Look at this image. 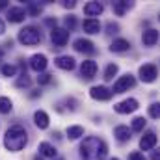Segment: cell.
<instances>
[{"label":"cell","instance_id":"7bdbcfd3","mask_svg":"<svg viewBox=\"0 0 160 160\" xmlns=\"http://www.w3.org/2000/svg\"><path fill=\"white\" fill-rule=\"evenodd\" d=\"M110 160H119V158H110Z\"/></svg>","mask_w":160,"mask_h":160},{"label":"cell","instance_id":"484cf974","mask_svg":"<svg viewBox=\"0 0 160 160\" xmlns=\"http://www.w3.org/2000/svg\"><path fill=\"white\" fill-rule=\"evenodd\" d=\"M11 108H13L11 101H9L8 97H0V114H9Z\"/></svg>","mask_w":160,"mask_h":160},{"label":"cell","instance_id":"8d00e7d4","mask_svg":"<svg viewBox=\"0 0 160 160\" xmlns=\"http://www.w3.org/2000/svg\"><path fill=\"white\" fill-rule=\"evenodd\" d=\"M75 6H77V4H75L73 0H71V2H63V8H75Z\"/></svg>","mask_w":160,"mask_h":160},{"label":"cell","instance_id":"4fadbf2b","mask_svg":"<svg viewBox=\"0 0 160 160\" xmlns=\"http://www.w3.org/2000/svg\"><path fill=\"white\" fill-rule=\"evenodd\" d=\"M47 56L45 54H34L32 58H30V67L36 71V73H43L45 69H47Z\"/></svg>","mask_w":160,"mask_h":160},{"label":"cell","instance_id":"cb8c5ba5","mask_svg":"<svg viewBox=\"0 0 160 160\" xmlns=\"http://www.w3.org/2000/svg\"><path fill=\"white\" fill-rule=\"evenodd\" d=\"M145 125H147L145 118H134V119H132V127H130V130H134V132H142V130L145 128Z\"/></svg>","mask_w":160,"mask_h":160},{"label":"cell","instance_id":"5b68a950","mask_svg":"<svg viewBox=\"0 0 160 160\" xmlns=\"http://www.w3.org/2000/svg\"><path fill=\"white\" fill-rule=\"evenodd\" d=\"M157 77H158V69H157L155 63H145V65L140 67V78H142V82L151 84V82L157 80Z\"/></svg>","mask_w":160,"mask_h":160},{"label":"cell","instance_id":"44dd1931","mask_svg":"<svg viewBox=\"0 0 160 160\" xmlns=\"http://www.w3.org/2000/svg\"><path fill=\"white\" fill-rule=\"evenodd\" d=\"M39 151H41V157H48V158H56V155H58L56 147L52 143H48V142H41Z\"/></svg>","mask_w":160,"mask_h":160},{"label":"cell","instance_id":"d4e9b609","mask_svg":"<svg viewBox=\"0 0 160 160\" xmlns=\"http://www.w3.org/2000/svg\"><path fill=\"white\" fill-rule=\"evenodd\" d=\"M118 65L116 63H108L106 65V69H104V80H114V77L118 75Z\"/></svg>","mask_w":160,"mask_h":160},{"label":"cell","instance_id":"d590c367","mask_svg":"<svg viewBox=\"0 0 160 160\" xmlns=\"http://www.w3.org/2000/svg\"><path fill=\"white\" fill-rule=\"evenodd\" d=\"M30 97H32V99H38V97H41V91L39 89H34V91L30 93Z\"/></svg>","mask_w":160,"mask_h":160},{"label":"cell","instance_id":"ee69618b","mask_svg":"<svg viewBox=\"0 0 160 160\" xmlns=\"http://www.w3.org/2000/svg\"><path fill=\"white\" fill-rule=\"evenodd\" d=\"M54 160H62V158H54Z\"/></svg>","mask_w":160,"mask_h":160},{"label":"cell","instance_id":"4dcf8cb0","mask_svg":"<svg viewBox=\"0 0 160 160\" xmlns=\"http://www.w3.org/2000/svg\"><path fill=\"white\" fill-rule=\"evenodd\" d=\"M52 82V75H48V73H39V77H38V84L39 86H47V84H50Z\"/></svg>","mask_w":160,"mask_h":160},{"label":"cell","instance_id":"52a82bcc","mask_svg":"<svg viewBox=\"0 0 160 160\" xmlns=\"http://www.w3.org/2000/svg\"><path fill=\"white\" fill-rule=\"evenodd\" d=\"M50 39L56 47H65L69 41V32L65 28H52L50 30Z\"/></svg>","mask_w":160,"mask_h":160},{"label":"cell","instance_id":"2e32d148","mask_svg":"<svg viewBox=\"0 0 160 160\" xmlns=\"http://www.w3.org/2000/svg\"><path fill=\"white\" fill-rule=\"evenodd\" d=\"M157 41H158V30L149 28V30L143 32V36H142V43H143L145 47H155Z\"/></svg>","mask_w":160,"mask_h":160},{"label":"cell","instance_id":"8fae6325","mask_svg":"<svg viewBox=\"0 0 160 160\" xmlns=\"http://www.w3.org/2000/svg\"><path fill=\"white\" fill-rule=\"evenodd\" d=\"M73 47H75L77 52H82V54H95V45H93L89 39L80 38V39H77L75 43H73Z\"/></svg>","mask_w":160,"mask_h":160},{"label":"cell","instance_id":"4316f807","mask_svg":"<svg viewBox=\"0 0 160 160\" xmlns=\"http://www.w3.org/2000/svg\"><path fill=\"white\" fill-rule=\"evenodd\" d=\"M0 71H2L4 77H15V75H17V67L11 65V63H4V65L0 67Z\"/></svg>","mask_w":160,"mask_h":160},{"label":"cell","instance_id":"e575fe53","mask_svg":"<svg viewBox=\"0 0 160 160\" xmlns=\"http://www.w3.org/2000/svg\"><path fill=\"white\" fill-rule=\"evenodd\" d=\"M45 24H47V26H54V28H56V19H47V21H45Z\"/></svg>","mask_w":160,"mask_h":160},{"label":"cell","instance_id":"7c38bea8","mask_svg":"<svg viewBox=\"0 0 160 160\" xmlns=\"http://www.w3.org/2000/svg\"><path fill=\"white\" fill-rule=\"evenodd\" d=\"M102 11H104V6H102L101 2H88V4L84 6V13L88 15V19H95V17H99Z\"/></svg>","mask_w":160,"mask_h":160},{"label":"cell","instance_id":"3957f363","mask_svg":"<svg viewBox=\"0 0 160 160\" xmlns=\"http://www.w3.org/2000/svg\"><path fill=\"white\" fill-rule=\"evenodd\" d=\"M17 39L22 45H26V47H34V45L41 43V32L36 26H24L22 30H19Z\"/></svg>","mask_w":160,"mask_h":160},{"label":"cell","instance_id":"277c9868","mask_svg":"<svg viewBox=\"0 0 160 160\" xmlns=\"http://www.w3.org/2000/svg\"><path fill=\"white\" fill-rule=\"evenodd\" d=\"M134 86H136V78L130 73H127V75H123V77H119V78L116 80V84H114V88L110 91H112V95L114 93H125V91H128Z\"/></svg>","mask_w":160,"mask_h":160},{"label":"cell","instance_id":"f1b7e54d","mask_svg":"<svg viewBox=\"0 0 160 160\" xmlns=\"http://www.w3.org/2000/svg\"><path fill=\"white\" fill-rule=\"evenodd\" d=\"M30 84H32V80L28 78V75H26V73H22V75L17 78V82H15V86H17V88H30Z\"/></svg>","mask_w":160,"mask_h":160},{"label":"cell","instance_id":"30bf717a","mask_svg":"<svg viewBox=\"0 0 160 160\" xmlns=\"http://www.w3.org/2000/svg\"><path fill=\"white\" fill-rule=\"evenodd\" d=\"M8 21L9 22H22L24 19H26V11H24V8H21V6H13V8H9L8 9Z\"/></svg>","mask_w":160,"mask_h":160},{"label":"cell","instance_id":"836d02e7","mask_svg":"<svg viewBox=\"0 0 160 160\" xmlns=\"http://www.w3.org/2000/svg\"><path fill=\"white\" fill-rule=\"evenodd\" d=\"M128 160H147V158H145V155H143V153L134 151V153H130V155H128Z\"/></svg>","mask_w":160,"mask_h":160},{"label":"cell","instance_id":"f35d334b","mask_svg":"<svg viewBox=\"0 0 160 160\" xmlns=\"http://www.w3.org/2000/svg\"><path fill=\"white\" fill-rule=\"evenodd\" d=\"M151 160H160V153L153 151V155H151Z\"/></svg>","mask_w":160,"mask_h":160},{"label":"cell","instance_id":"9c48e42d","mask_svg":"<svg viewBox=\"0 0 160 160\" xmlns=\"http://www.w3.org/2000/svg\"><path fill=\"white\" fill-rule=\"evenodd\" d=\"M89 95H91V99H95V101H110V99H112V91H110L106 86H93V88L89 89Z\"/></svg>","mask_w":160,"mask_h":160},{"label":"cell","instance_id":"d6a6232c","mask_svg":"<svg viewBox=\"0 0 160 160\" xmlns=\"http://www.w3.org/2000/svg\"><path fill=\"white\" fill-rule=\"evenodd\" d=\"M118 32H119V24H116V22L106 24V34H118Z\"/></svg>","mask_w":160,"mask_h":160},{"label":"cell","instance_id":"6da1fadb","mask_svg":"<svg viewBox=\"0 0 160 160\" xmlns=\"http://www.w3.org/2000/svg\"><path fill=\"white\" fill-rule=\"evenodd\" d=\"M108 155V145L104 140L97 136H88L80 143V157L82 160H104Z\"/></svg>","mask_w":160,"mask_h":160},{"label":"cell","instance_id":"ac0fdd59","mask_svg":"<svg viewBox=\"0 0 160 160\" xmlns=\"http://www.w3.org/2000/svg\"><path fill=\"white\" fill-rule=\"evenodd\" d=\"M82 28H84V32H88V34H99V32H101V22H99L97 19H84Z\"/></svg>","mask_w":160,"mask_h":160},{"label":"cell","instance_id":"ba28073f","mask_svg":"<svg viewBox=\"0 0 160 160\" xmlns=\"http://www.w3.org/2000/svg\"><path fill=\"white\" fill-rule=\"evenodd\" d=\"M97 69H99V67H97V62H93V60H84L82 65H80V75L86 80H91L97 75Z\"/></svg>","mask_w":160,"mask_h":160},{"label":"cell","instance_id":"ab89813d","mask_svg":"<svg viewBox=\"0 0 160 160\" xmlns=\"http://www.w3.org/2000/svg\"><path fill=\"white\" fill-rule=\"evenodd\" d=\"M4 8H8V2L6 0H0V9H4Z\"/></svg>","mask_w":160,"mask_h":160},{"label":"cell","instance_id":"7402d4cb","mask_svg":"<svg viewBox=\"0 0 160 160\" xmlns=\"http://www.w3.org/2000/svg\"><path fill=\"white\" fill-rule=\"evenodd\" d=\"M65 134H67L69 140H78L80 136H84V127H80V125H71V127H67Z\"/></svg>","mask_w":160,"mask_h":160},{"label":"cell","instance_id":"83f0119b","mask_svg":"<svg viewBox=\"0 0 160 160\" xmlns=\"http://www.w3.org/2000/svg\"><path fill=\"white\" fill-rule=\"evenodd\" d=\"M28 15H32V17H39V13H41V6L39 4H36V2H30L28 4V8L24 9Z\"/></svg>","mask_w":160,"mask_h":160},{"label":"cell","instance_id":"5bb4252c","mask_svg":"<svg viewBox=\"0 0 160 160\" xmlns=\"http://www.w3.org/2000/svg\"><path fill=\"white\" fill-rule=\"evenodd\" d=\"M157 145V134L155 132H145L140 140V149L142 151H151Z\"/></svg>","mask_w":160,"mask_h":160},{"label":"cell","instance_id":"d6986e66","mask_svg":"<svg viewBox=\"0 0 160 160\" xmlns=\"http://www.w3.org/2000/svg\"><path fill=\"white\" fill-rule=\"evenodd\" d=\"M128 48H130V41L123 39V38L114 39L112 41V45H110V50H112V52H127Z\"/></svg>","mask_w":160,"mask_h":160},{"label":"cell","instance_id":"ffe728a7","mask_svg":"<svg viewBox=\"0 0 160 160\" xmlns=\"http://www.w3.org/2000/svg\"><path fill=\"white\" fill-rule=\"evenodd\" d=\"M48 114L47 112H43V110H36V114H34V123H36V127L38 128H47L48 127Z\"/></svg>","mask_w":160,"mask_h":160},{"label":"cell","instance_id":"603a6c76","mask_svg":"<svg viewBox=\"0 0 160 160\" xmlns=\"http://www.w3.org/2000/svg\"><path fill=\"white\" fill-rule=\"evenodd\" d=\"M130 8H132V4H130V2H125V0L114 2V13H116V15H119V17H123Z\"/></svg>","mask_w":160,"mask_h":160},{"label":"cell","instance_id":"9a60e30c","mask_svg":"<svg viewBox=\"0 0 160 160\" xmlns=\"http://www.w3.org/2000/svg\"><path fill=\"white\" fill-rule=\"evenodd\" d=\"M54 63H56V67H60V69H63V71H73L75 65H77L73 56H58V58L54 60Z\"/></svg>","mask_w":160,"mask_h":160},{"label":"cell","instance_id":"8992f818","mask_svg":"<svg viewBox=\"0 0 160 160\" xmlns=\"http://www.w3.org/2000/svg\"><path fill=\"white\" fill-rule=\"evenodd\" d=\"M138 106H140V102L136 99H125V101H121L118 104H114V110L118 114H132V112L138 110Z\"/></svg>","mask_w":160,"mask_h":160},{"label":"cell","instance_id":"1f68e13d","mask_svg":"<svg viewBox=\"0 0 160 160\" xmlns=\"http://www.w3.org/2000/svg\"><path fill=\"white\" fill-rule=\"evenodd\" d=\"M149 116H151L153 119H158V116H160V104L158 102H153V104L149 106Z\"/></svg>","mask_w":160,"mask_h":160},{"label":"cell","instance_id":"74e56055","mask_svg":"<svg viewBox=\"0 0 160 160\" xmlns=\"http://www.w3.org/2000/svg\"><path fill=\"white\" fill-rule=\"evenodd\" d=\"M4 32H6V24H4V21L0 19V36H2Z\"/></svg>","mask_w":160,"mask_h":160},{"label":"cell","instance_id":"f546056e","mask_svg":"<svg viewBox=\"0 0 160 160\" xmlns=\"http://www.w3.org/2000/svg\"><path fill=\"white\" fill-rule=\"evenodd\" d=\"M63 24H65V30H67V32L73 30V28L77 26V19H75V15H67V17L63 19Z\"/></svg>","mask_w":160,"mask_h":160},{"label":"cell","instance_id":"7a4b0ae2","mask_svg":"<svg viewBox=\"0 0 160 160\" xmlns=\"http://www.w3.org/2000/svg\"><path fill=\"white\" fill-rule=\"evenodd\" d=\"M28 143V132L24 130V127L21 125H13L6 130V136H4V147L11 153H17L21 149H24Z\"/></svg>","mask_w":160,"mask_h":160},{"label":"cell","instance_id":"e0dca14e","mask_svg":"<svg viewBox=\"0 0 160 160\" xmlns=\"http://www.w3.org/2000/svg\"><path fill=\"white\" fill-rule=\"evenodd\" d=\"M114 136L118 138V142H128L132 138V130L128 127H125V125H118L114 128Z\"/></svg>","mask_w":160,"mask_h":160},{"label":"cell","instance_id":"60d3db41","mask_svg":"<svg viewBox=\"0 0 160 160\" xmlns=\"http://www.w3.org/2000/svg\"><path fill=\"white\" fill-rule=\"evenodd\" d=\"M34 160H43V157H41V155H38V157H34Z\"/></svg>","mask_w":160,"mask_h":160},{"label":"cell","instance_id":"b9f144b4","mask_svg":"<svg viewBox=\"0 0 160 160\" xmlns=\"http://www.w3.org/2000/svg\"><path fill=\"white\" fill-rule=\"evenodd\" d=\"M2 56H4V50H2V48H0V58H2Z\"/></svg>","mask_w":160,"mask_h":160}]
</instances>
